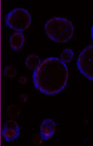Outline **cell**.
<instances>
[{
	"label": "cell",
	"mask_w": 93,
	"mask_h": 146,
	"mask_svg": "<svg viewBox=\"0 0 93 146\" xmlns=\"http://www.w3.org/2000/svg\"><path fill=\"white\" fill-rule=\"evenodd\" d=\"M2 134L6 141H13L20 135V128L15 121L10 120L5 123Z\"/></svg>",
	"instance_id": "cell-5"
},
{
	"label": "cell",
	"mask_w": 93,
	"mask_h": 146,
	"mask_svg": "<svg viewBox=\"0 0 93 146\" xmlns=\"http://www.w3.org/2000/svg\"><path fill=\"white\" fill-rule=\"evenodd\" d=\"M19 81L22 84H26L27 81V78L25 76L21 77L19 79Z\"/></svg>",
	"instance_id": "cell-12"
},
{
	"label": "cell",
	"mask_w": 93,
	"mask_h": 146,
	"mask_svg": "<svg viewBox=\"0 0 93 146\" xmlns=\"http://www.w3.org/2000/svg\"><path fill=\"white\" fill-rule=\"evenodd\" d=\"M4 72L5 75L9 78L14 77L16 74L15 68L11 66H7L5 69Z\"/></svg>",
	"instance_id": "cell-11"
},
{
	"label": "cell",
	"mask_w": 93,
	"mask_h": 146,
	"mask_svg": "<svg viewBox=\"0 0 93 146\" xmlns=\"http://www.w3.org/2000/svg\"><path fill=\"white\" fill-rule=\"evenodd\" d=\"M55 122L51 119L45 120L40 126V135L43 140H48L55 132Z\"/></svg>",
	"instance_id": "cell-6"
},
{
	"label": "cell",
	"mask_w": 93,
	"mask_h": 146,
	"mask_svg": "<svg viewBox=\"0 0 93 146\" xmlns=\"http://www.w3.org/2000/svg\"><path fill=\"white\" fill-rule=\"evenodd\" d=\"M74 56V53L71 49H65L61 53L60 59L65 64L69 63L72 60Z\"/></svg>",
	"instance_id": "cell-9"
},
{
	"label": "cell",
	"mask_w": 93,
	"mask_h": 146,
	"mask_svg": "<svg viewBox=\"0 0 93 146\" xmlns=\"http://www.w3.org/2000/svg\"><path fill=\"white\" fill-rule=\"evenodd\" d=\"M24 42V36L22 33L15 32L10 37V45L14 50H18L21 48Z\"/></svg>",
	"instance_id": "cell-7"
},
{
	"label": "cell",
	"mask_w": 93,
	"mask_h": 146,
	"mask_svg": "<svg viewBox=\"0 0 93 146\" xmlns=\"http://www.w3.org/2000/svg\"><path fill=\"white\" fill-rule=\"evenodd\" d=\"M6 23L10 28L21 31L27 29L31 24V18L27 10L18 8L12 10L7 14Z\"/></svg>",
	"instance_id": "cell-3"
},
{
	"label": "cell",
	"mask_w": 93,
	"mask_h": 146,
	"mask_svg": "<svg viewBox=\"0 0 93 146\" xmlns=\"http://www.w3.org/2000/svg\"><path fill=\"white\" fill-rule=\"evenodd\" d=\"M21 113V109L18 106L13 104L8 107L6 111V113L10 118H15L19 115Z\"/></svg>",
	"instance_id": "cell-10"
},
{
	"label": "cell",
	"mask_w": 93,
	"mask_h": 146,
	"mask_svg": "<svg viewBox=\"0 0 93 146\" xmlns=\"http://www.w3.org/2000/svg\"><path fill=\"white\" fill-rule=\"evenodd\" d=\"M77 63L81 73L89 80H93V44L82 51L78 56Z\"/></svg>",
	"instance_id": "cell-4"
},
{
	"label": "cell",
	"mask_w": 93,
	"mask_h": 146,
	"mask_svg": "<svg viewBox=\"0 0 93 146\" xmlns=\"http://www.w3.org/2000/svg\"><path fill=\"white\" fill-rule=\"evenodd\" d=\"M45 31L48 36L55 41L66 42L73 34V27L70 21L62 17H53L47 21Z\"/></svg>",
	"instance_id": "cell-2"
},
{
	"label": "cell",
	"mask_w": 93,
	"mask_h": 146,
	"mask_svg": "<svg viewBox=\"0 0 93 146\" xmlns=\"http://www.w3.org/2000/svg\"><path fill=\"white\" fill-rule=\"evenodd\" d=\"M41 60L39 56L36 54H31L29 56L26 61V66L29 68L36 69L40 65Z\"/></svg>",
	"instance_id": "cell-8"
},
{
	"label": "cell",
	"mask_w": 93,
	"mask_h": 146,
	"mask_svg": "<svg viewBox=\"0 0 93 146\" xmlns=\"http://www.w3.org/2000/svg\"><path fill=\"white\" fill-rule=\"evenodd\" d=\"M92 37L93 40V26L92 27Z\"/></svg>",
	"instance_id": "cell-13"
},
{
	"label": "cell",
	"mask_w": 93,
	"mask_h": 146,
	"mask_svg": "<svg viewBox=\"0 0 93 146\" xmlns=\"http://www.w3.org/2000/svg\"><path fill=\"white\" fill-rule=\"evenodd\" d=\"M68 78L66 64L60 59L49 57L44 60L33 75L35 87L47 95L56 94L66 86Z\"/></svg>",
	"instance_id": "cell-1"
}]
</instances>
